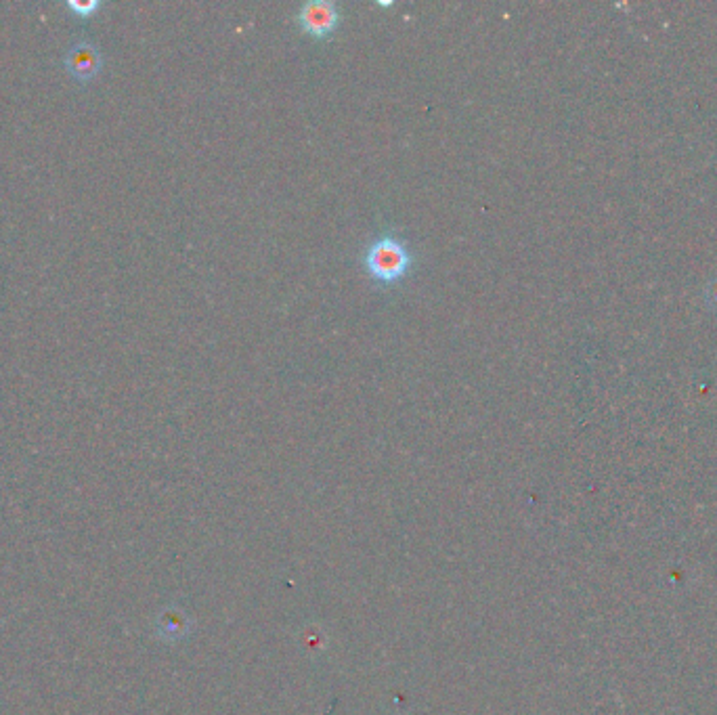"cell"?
<instances>
[{
    "label": "cell",
    "mask_w": 717,
    "mask_h": 715,
    "mask_svg": "<svg viewBox=\"0 0 717 715\" xmlns=\"http://www.w3.org/2000/svg\"><path fill=\"white\" fill-rule=\"evenodd\" d=\"M376 5H380V7H393L395 3H393V0H378Z\"/></svg>",
    "instance_id": "cell-6"
},
{
    "label": "cell",
    "mask_w": 717,
    "mask_h": 715,
    "mask_svg": "<svg viewBox=\"0 0 717 715\" xmlns=\"http://www.w3.org/2000/svg\"><path fill=\"white\" fill-rule=\"evenodd\" d=\"M411 265H414V256H411L409 246L395 235L378 237L363 254L367 275L384 286L405 279Z\"/></svg>",
    "instance_id": "cell-1"
},
{
    "label": "cell",
    "mask_w": 717,
    "mask_h": 715,
    "mask_svg": "<svg viewBox=\"0 0 717 715\" xmlns=\"http://www.w3.org/2000/svg\"><path fill=\"white\" fill-rule=\"evenodd\" d=\"M103 63H105V57H103L101 49L91 38H86V36L74 38L63 55L65 72H68L80 84L93 82L101 74Z\"/></svg>",
    "instance_id": "cell-2"
},
{
    "label": "cell",
    "mask_w": 717,
    "mask_h": 715,
    "mask_svg": "<svg viewBox=\"0 0 717 715\" xmlns=\"http://www.w3.org/2000/svg\"><path fill=\"white\" fill-rule=\"evenodd\" d=\"M340 19V9L332 0H311L304 3L296 15L300 30L319 40L330 38L338 30Z\"/></svg>",
    "instance_id": "cell-3"
},
{
    "label": "cell",
    "mask_w": 717,
    "mask_h": 715,
    "mask_svg": "<svg viewBox=\"0 0 717 715\" xmlns=\"http://www.w3.org/2000/svg\"><path fill=\"white\" fill-rule=\"evenodd\" d=\"M65 7L78 19H91L97 11H101L103 3H97V0H68Z\"/></svg>",
    "instance_id": "cell-4"
},
{
    "label": "cell",
    "mask_w": 717,
    "mask_h": 715,
    "mask_svg": "<svg viewBox=\"0 0 717 715\" xmlns=\"http://www.w3.org/2000/svg\"><path fill=\"white\" fill-rule=\"evenodd\" d=\"M707 300L713 309H717V281H713V284L707 288Z\"/></svg>",
    "instance_id": "cell-5"
}]
</instances>
